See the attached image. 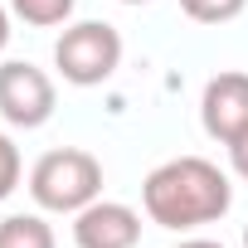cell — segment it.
Wrapping results in <instances>:
<instances>
[{
    "label": "cell",
    "mask_w": 248,
    "mask_h": 248,
    "mask_svg": "<svg viewBox=\"0 0 248 248\" xmlns=\"http://www.w3.org/2000/svg\"><path fill=\"white\" fill-rule=\"evenodd\" d=\"M175 248H224V243H214V238H180Z\"/></svg>",
    "instance_id": "cell-12"
},
{
    "label": "cell",
    "mask_w": 248,
    "mask_h": 248,
    "mask_svg": "<svg viewBox=\"0 0 248 248\" xmlns=\"http://www.w3.org/2000/svg\"><path fill=\"white\" fill-rule=\"evenodd\" d=\"M229 204H233V185H229V175H224L214 161H204V156H170V161H161V166L146 175V185H141V209H146V219L161 224V229H175V233L224 219Z\"/></svg>",
    "instance_id": "cell-1"
},
{
    "label": "cell",
    "mask_w": 248,
    "mask_h": 248,
    "mask_svg": "<svg viewBox=\"0 0 248 248\" xmlns=\"http://www.w3.org/2000/svg\"><path fill=\"white\" fill-rule=\"evenodd\" d=\"M243 248H248V229H243Z\"/></svg>",
    "instance_id": "cell-15"
},
{
    "label": "cell",
    "mask_w": 248,
    "mask_h": 248,
    "mask_svg": "<svg viewBox=\"0 0 248 248\" xmlns=\"http://www.w3.org/2000/svg\"><path fill=\"white\" fill-rule=\"evenodd\" d=\"M20 175H25V161H20V146L0 132V200H10L15 195V185H20Z\"/></svg>",
    "instance_id": "cell-10"
},
{
    "label": "cell",
    "mask_w": 248,
    "mask_h": 248,
    "mask_svg": "<svg viewBox=\"0 0 248 248\" xmlns=\"http://www.w3.org/2000/svg\"><path fill=\"white\" fill-rule=\"evenodd\" d=\"M78 10V0H10V15L34 25V30H54V25H68Z\"/></svg>",
    "instance_id": "cell-8"
},
{
    "label": "cell",
    "mask_w": 248,
    "mask_h": 248,
    "mask_svg": "<svg viewBox=\"0 0 248 248\" xmlns=\"http://www.w3.org/2000/svg\"><path fill=\"white\" fill-rule=\"evenodd\" d=\"M59 107V93H54V78L25 59H10L0 63V117L20 132H34L54 117Z\"/></svg>",
    "instance_id": "cell-4"
},
{
    "label": "cell",
    "mask_w": 248,
    "mask_h": 248,
    "mask_svg": "<svg viewBox=\"0 0 248 248\" xmlns=\"http://www.w3.org/2000/svg\"><path fill=\"white\" fill-rule=\"evenodd\" d=\"M73 243L78 248H137L141 243V214L122 200H93L73 214Z\"/></svg>",
    "instance_id": "cell-6"
},
{
    "label": "cell",
    "mask_w": 248,
    "mask_h": 248,
    "mask_svg": "<svg viewBox=\"0 0 248 248\" xmlns=\"http://www.w3.org/2000/svg\"><path fill=\"white\" fill-rule=\"evenodd\" d=\"M180 10L195 20V25H229L248 10V0H180Z\"/></svg>",
    "instance_id": "cell-9"
},
{
    "label": "cell",
    "mask_w": 248,
    "mask_h": 248,
    "mask_svg": "<svg viewBox=\"0 0 248 248\" xmlns=\"http://www.w3.org/2000/svg\"><path fill=\"white\" fill-rule=\"evenodd\" d=\"M229 166H233V175H243V180H248V132L229 141Z\"/></svg>",
    "instance_id": "cell-11"
},
{
    "label": "cell",
    "mask_w": 248,
    "mask_h": 248,
    "mask_svg": "<svg viewBox=\"0 0 248 248\" xmlns=\"http://www.w3.org/2000/svg\"><path fill=\"white\" fill-rule=\"evenodd\" d=\"M200 122L219 146L243 137L248 132V73H238V68L214 73L204 83V97H200Z\"/></svg>",
    "instance_id": "cell-5"
},
{
    "label": "cell",
    "mask_w": 248,
    "mask_h": 248,
    "mask_svg": "<svg viewBox=\"0 0 248 248\" xmlns=\"http://www.w3.org/2000/svg\"><path fill=\"white\" fill-rule=\"evenodd\" d=\"M0 248H59L44 214H10L0 219Z\"/></svg>",
    "instance_id": "cell-7"
},
{
    "label": "cell",
    "mask_w": 248,
    "mask_h": 248,
    "mask_svg": "<svg viewBox=\"0 0 248 248\" xmlns=\"http://www.w3.org/2000/svg\"><path fill=\"white\" fill-rule=\"evenodd\" d=\"M30 195L49 214H78L93 200H102V161L78 146L44 151L30 170Z\"/></svg>",
    "instance_id": "cell-2"
},
{
    "label": "cell",
    "mask_w": 248,
    "mask_h": 248,
    "mask_svg": "<svg viewBox=\"0 0 248 248\" xmlns=\"http://www.w3.org/2000/svg\"><path fill=\"white\" fill-rule=\"evenodd\" d=\"M122 5H151V0H122Z\"/></svg>",
    "instance_id": "cell-14"
},
{
    "label": "cell",
    "mask_w": 248,
    "mask_h": 248,
    "mask_svg": "<svg viewBox=\"0 0 248 248\" xmlns=\"http://www.w3.org/2000/svg\"><path fill=\"white\" fill-rule=\"evenodd\" d=\"M5 44H10V10L0 5V49H5Z\"/></svg>",
    "instance_id": "cell-13"
},
{
    "label": "cell",
    "mask_w": 248,
    "mask_h": 248,
    "mask_svg": "<svg viewBox=\"0 0 248 248\" xmlns=\"http://www.w3.org/2000/svg\"><path fill=\"white\" fill-rule=\"evenodd\" d=\"M54 68L73 88H97V83H107L122 68V34L107 20L63 25V34L54 44Z\"/></svg>",
    "instance_id": "cell-3"
}]
</instances>
